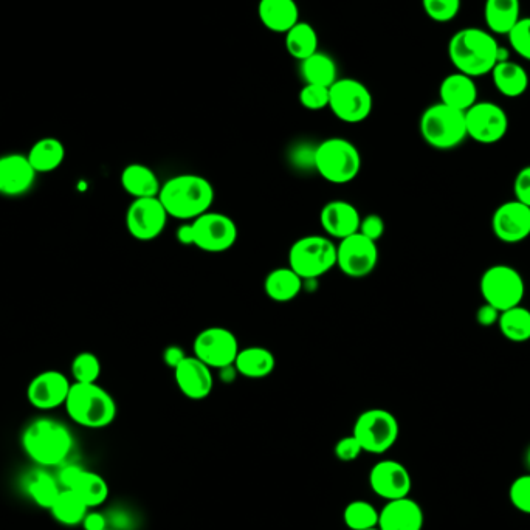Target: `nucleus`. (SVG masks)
<instances>
[{"label":"nucleus","mask_w":530,"mask_h":530,"mask_svg":"<svg viewBox=\"0 0 530 530\" xmlns=\"http://www.w3.org/2000/svg\"><path fill=\"white\" fill-rule=\"evenodd\" d=\"M448 58L456 72L470 78L489 75L503 58V50L490 31L462 28L448 42Z\"/></svg>","instance_id":"obj_1"},{"label":"nucleus","mask_w":530,"mask_h":530,"mask_svg":"<svg viewBox=\"0 0 530 530\" xmlns=\"http://www.w3.org/2000/svg\"><path fill=\"white\" fill-rule=\"evenodd\" d=\"M214 196L210 180L196 174H180L162 185L159 199L169 217L194 221L210 211Z\"/></svg>","instance_id":"obj_2"},{"label":"nucleus","mask_w":530,"mask_h":530,"mask_svg":"<svg viewBox=\"0 0 530 530\" xmlns=\"http://www.w3.org/2000/svg\"><path fill=\"white\" fill-rule=\"evenodd\" d=\"M22 448L41 467H56L69 458L72 433L66 425L50 417L31 420L22 433Z\"/></svg>","instance_id":"obj_3"},{"label":"nucleus","mask_w":530,"mask_h":530,"mask_svg":"<svg viewBox=\"0 0 530 530\" xmlns=\"http://www.w3.org/2000/svg\"><path fill=\"white\" fill-rule=\"evenodd\" d=\"M64 407L75 424L92 430L109 427L117 417L114 397L98 383H72Z\"/></svg>","instance_id":"obj_4"},{"label":"nucleus","mask_w":530,"mask_h":530,"mask_svg":"<svg viewBox=\"0 0 530 530\" xmlns=\"http://www.w3.org/2000/svg\"><path fill=\"white\" fill-rule=\"evenodd\" d=\"M420 135L431 148L439 151L455 149L465 142L467 126H465V112L453 109L447 104H431L420 117Z\"/></svg>","instance_id":"obj_5"},{"label":"nucleus","mask_w":530,"mask_h":530,"mask_svg":"<svg viewBox=\"0 0 530 530\" xmlns=\"http://www.w3.org/2000/svg\"><path fill=\"white\" fill-rule=\"evenodd\" d=\"M314 160L320 176L334 185L354 182L362 169L360 152L346 138L332 137L324 140L318 145Z\"/></svg>","instance_id":"obj_6"},{"label":"nucleus","mask_w":530,"mask_h":530,"mask_svg":"<svg viewBox=\"0 0 530 530\" xmlns=\"http://www.w3.org/2000/svg\"><path fill=\"white\" fill-rule=\"evenodd\" d=\"M289 267L303 279L320 278L337 267V244L327 236H304L290 247Z\"/></svg>","instance_id":"obj_7"},{"label":"nucleus","mask_w":530,"mask_h":530,"mask_svg":"<svg viewBox=\"0 0 530 530\" xmlns=\"http://www.w3.org/2000/svg\"><path fill=\"white\" fill-rule=\"evenodd\" d=\"M479 290L484 303L504 312L523 303L526 283L523 275L512 265L495 264L482 273Z\"/></svg>","instance_id":"obj_8"},{"label":"nucleus","mask_w":530,"mask_h":530,"mask_svg":"<svg viewBox=\"0 0 530 530\" xmlns=\"http://www.w3.org/2000/svg\"><path fill=\"white\" fill-rule=\"evenodd\" d=\"M399 433L396 416L382 408H372L360 414L352 431L363 451L371 455H383L391 450L399 439Z\"/></svg>","instance_id":"obj_9"},{"label":"nucleus","mask_w":530,"mask_h":530,"mask_svg":"<svg viewBox=\"0 0 530 530\" xmlns=\"http://www.w3.org/2000/svg\"><path fill=\"white\" fill-rule=\"evenodd\" d=\"M372 106L371 92L362 81L340 78L329 87V109L343 123H363L371 115Z\"/></svg>","instance_id":"obj_10"},{"label":"nucleus","mask_w":530,"mask_h":530,"mask_svg":"<svg viewBox=\"0 0 530 530\" xmlns=\"http://www.w3.org/2000/svg\"><path fill=\"white\" fill-rule=\"evenodd\" d=\"M191 245L208 253H222L230 250L238 239V227L227 214H202L191 221Z\"/></svg>","instance_id":"obj_11"},{"label":"nucleus","mask_w":530,"mask_h":530,"mask_svg":"<svg viewBox=\"0 0 530 530\" xmlns=\"http://www.w3.org/2000/svg\"><path fill=\"white\" fill-rule=\"evenodd\" d=\"M467 137L479 145H496L509 132V115L492 101H478L465 112Z\"/></svg>","instance_id":"obj_12"},{"label":"nucleus","mask_w":530,"mask_h":530,"mask_svg":"<svg viewBox=\"0 0 530 530\" xmlns=\"http://www.w3.org/2000/svg\"><path fill=\"white\" fill-rule=\"evenodd\" d=\"M239 351L238 338L225 327H207L194 340V355L211 369L235 365Z\"/></svg>","instance_id":"obj_13"},{"label":"nucleus","mask_w":530,"mask_h":530,"mask_svg":"<svg viewBox=\"0 0 530 530\" xmlns=\"http://www.w3.org/2000/svg\"><path fill=\"white\" fill-rule=\"evenodd\" d=\"M379 264L377 242L355 233L337 244V267L349 278H366Z\"/></svg>","instance_id":"obj_14"},{"label":"nucleus","mask_w":530,"mask_h":530,"mask_svg":"<svg viewBox=\"0 0 530 530\" xmlns=\"http://www.w3.org/2000/svg\"><path fill=\"white\" fill-rule=\"evenodd\" d=\"M168 217L159 197L134 199L126 213V227L137 241H154L165 230Z\"/></svg>","instance_id":"obj_15"},{"label":"nucleus","mask_w":530,"mask_h":530,"mask_svg":"<svg viewBox=\"0 0 530 530\" xmlns=\"http://www.w3.org/2000/svg\"><path fill=\"white\" fill-rule=\"evenodd\" d=\"M492 231L498 241L515 245L530 236V207L518 200H507L493 211Z\"/></svg>","instance_id":"obj_16"},{"label":"nucleus","mask_w":530,"mask_h":530,"mask_svg":"<svg viewBox=\"0 0 530 530\" xmlns=\"http://www.w3.org/2000/svg\"><path fill=\"white\" fill-rule=\"evenodd\" d=\"M369 486L385 501L400 500L410 496L413 479L405 465L393 459H383L372 467Z\"/></svg>","instance_id":"obj_17"},{"label":"nucleus","mask_w":530,"mask_h":530,"mask_svg":"<svg viewBox=\"0 0 530 530\" xmlns=\"http://www.w3.org/2000/svg\"><path fill=\"white\" fill-rule=\"evenodd\" d=\"M59 486L80 496L89 509L101 506L109 498L106 479L98 473L83 469L80 465H67L59 473Z\"/></svg>","instance_id":"obj_18"},{"label":"nucleus","mask_w":530,"mask_h":530,"mask_svg":"<svg viewBox=\"0 0 530 530\" xmlns=\"http://www.w3.org/2000/svg\"><path fill=\"white\" fill-rule=\"evenodd\" d=\"M72 383L62 372L44 371L31 380L27 399L36 410L50 411L66 405Z\"/></svg>","instance_id":"obj_19"},{"label":"nucleus","mask_w":530,"mask_h":530,"mask_svg":"<svg viewBox=\"0 0 530 530\" xmlns=\"http://www.w3.org/2000/svg\"><path fill=\"white\" fill-rule=\"evenodd\" d=\"M36 171L27 155L7 154L0 157V196L19 197L27 194L36 182Z\"/></svg>","instance_id":"obj_20"},{"label":"nucleus","mask_w":530,"mask_h":530,"mask_svg":"<svg viewBox=\"0 0 530 530\" xmlns=\"http://www.w3.org/2000/svg\"><path fill=\"white\" fill-rule=\"evenodd\" d=\"M177 386L180 393L191 400H204L213 391V369L193 355L185 357L174 368Z\"/></svg>","instance_id":"obj_21"},{"label":"nucleus","mask_w":530,"mask_h":530,"mask_svg":"<svg viewBox=\"0 0 530 530\" xmlns=\"http://www.w3.org/2000/svg\"><path fill=\"white\" fill-rule=\"evenodd\" d=\"M320 222L327 238L343 241L358 233L360 224H362V216L351 202L332 200V202H327L321 210Z\"/></svg>","instance_id":"obj_22"},{"label":"nucleus","mask_w":530,"mask_h":530,"mask_svg":"<svg viewBox=\"0 0 530 530\" xmlns=\"http://www.w3.org/2000/svg\"><path fill=\"white\" fill-rule=\"evenodd\" d=\"M424 510L410 496L400 500L386 501L379 512L380 530H422L424 529Z\"/></svg>","instance_id":"obj_23"},{"label":"nucleus","mask_w":530,"mask_h":530,"mask_svg":"<svg viewBox=\"0 0 530 530\" xmlns=\"http://www.w3.org/2000/svg\"><path fill=\"white\" fill-rule=\"evenodd\" d=\"M439 98H441V103L453 109L461 112L469 111L470 107L478 103V87H476L475 78L459 72L445 76L439 86Z\"/></svg>","instance_id":"obj_24"},{"label":"nucleus","mask_w":530,"mask_h":530,"mask_svg":"<svg viewBox=\"0 0 530 530\" xmlns=\"http://www.w3.org/2000/svg\"><path fill=\"white\" fill-rule=\"evenodd\" d=\"M258 16L267 30L283 35L301 21L295 0H259Z\"/></svg>","instance_id":"obj_25"},{"label":"nucleus","mask_w":530,"mask_h":530,"mask_svg":"<svg viewBox=\"0 0 530 530\" xmlns=\"http://www.w3.org/2000/svg\"><path fill=\"white\" fill-rule=\"evenodd\" d=\"M121 186L134 199L159 197L160 190H162V183L157 174L142 163H132L123 169Z\"/></svg>","instance_id":"obj_26"},{"label":"nucleus","mask_w":530,"mask_h":530,"mask_svg":"<svg viewBox=\"0 0 530 530\" xmlns=\"http://www.w3.org/2000/svg\"><path fill=\"white\" fill-rule=\"evenodd\" d=\"M492 80L496 90L506 98H520L529 89V75L518 62L501 59L492 70Z\"/></svg>","instance_id":"obj_27"},{"label":"nucleus","mask_w":530,"mask_h":530,"mask_svg":"<svg viewBox=\"0 0 530 530\" xmlns=\"http://www.w3.org/2000/svg\"><path fill=\"white\" fill-rule=\"evenodd\" d=\"M520 19L521 0H486L484 21L492 35H509Z\"/></svg>","instance_id":"obj_28"},{"label":"nucleus","mask_w":530,"mask_h":530,"mask_svg":"<svg viewBox=\"0 0 530 530\" xmlns=\"http://www.w3.org/2000/svg\"><path fill=\"white\" fill-rule=\"evenodd\" d=\"M303 281L290 267H281L265 276L264 292L275 303H290L303 290Z\"/></svg>","instance_id":"obj_29"},{"label":"nucleus","mask_w":530,"mask_h":530,"mask_svg":"<svg viewBox=\"0 0 530 530\" xmlns=\"http://www.w3.org/2000/svg\"><path fill=\"white\" fill-rule=\"evenodd\" d=\"M235 366L247 379H265L275 371L276 358L267 348L250 346L239 351Z\"/></svg>","instance_id":"obj_30"},{"label":"nucleus","mask_w":530,"mask_h":530,"mask_svg":"<svg viewBox=\"0 0 530 530\" xmlns=\"http://www.w3.org/2000/svg\"><path fill=\"white\" fill-rule=\"evenodd\" d=\"M27 157L36 173H52L64 163L66 148L58 138L45 137L31 146Z\"/></svg>","instance_id":"obj_31"},{"label":"nucleus","mask_w":530,"mask_h":530,"mask_svg":"<svg viewBox=\"0 0 530 530\" xmlns=\"http://www.w3.org/2000/svg\"><path fill=\"white\" fill-rule=\"evenodd\" d=\"M284 45L287 53L301 62L318 52L320 39L314 25L300 21L284 35Z\"/></svg>","instance_id":"obj_32"},{"label":"nucleus","mask_w":530,"mask_h":530,"mask_svg":"<svg viewBox=\"0 0 530 530\" xmlns=\"http://www.w3.org/2000/svg\"><path fill=\"white\" fill-rule=\"evenodd\" d=\"M300 70L306 84L331 87L338 80L337 64L326 53L317 52L304 59V61H301Z\"/></svg>","instance_id":"obj_33"},{"label":"nucleus","mask_w":530,"mask_h":530,"mask_svg":"<svg viewBox=\"0 0 530 530\" xmlns=\"http://www.w3.org/2000/svg\"><path fill=\"white\" fill-rule=\"evenodd\" d=\"M50 512H52L53 518L62 526H78V524H83L84 518L89 512V507L75 492L69 489H62L55 503L50 507Z\"/></svg>","instance_id":"obj_34"},{"label":"nucleus","mask_w":530,"mask_h":530,"mask_svg":"<svg viewBox=\"0 0 530 530\" xmlns=\"http://www.w3.org/2000/svg\"><path fill=\"white\" fill-rule=\"evenodd\" d=\"M496 326L507 341L527 343L530 341V310L524 306H515L501 312Z\"/></svg>","instance_id":"obj_35"},{"label":"nucleus","mask_w":530,"mask_h":530,"mask_svg":"<svg viewBox=\"0 0 530 530\" xmlns=\"http://www.w3.org/2000/svg\"><path fill=\"white\" fill-rule=\"evenodd\" d=\"M27 490L31 500L35 501L39 507L50 510L62 487L49 473L39 472L28 481Z\"/></svg>","instance_id":"obj_36"},{"label":"nucleus","mask_w":530,"mask_h":530,"mask_svg":"<svg viewBox=\"0 0 530 530\" xmlns=\"http://www.w3.org/2000/svg\"><path fill=\"white\" fill-rule=\"evenodd\" d=\"M343 520L351 530H368L379 526V510L368 501H352L343 512Z\"/></svg>","instance_id":"obj_37"},{"label":"nucleus","mask_w":530,"mask_h":530,"mask_svg":"<svg viewBox=\"0 0 530 530\" xmlns=\"http://www.w3.org/2000/svg\"><path fill=\"white\" fill-rule=\"evenodd\" d=\"M75 383H97L101 376V362L92 352H81L72 362Z\"/></svg>","instance_id":"obj_38"},{"label":"nucleus","mask_w":530,"mask_h":530,"mask_svg":"<svg viewBox=\"0 0 530 530\" xmlns=\"http://www.w3.org/2000/svg\"><path fill=\"white\" fill-rule=\"evenodd\" d=\"M422 7L431 21L445 24L458 16L461 0H422Z\"/></svg>","instance_id":"obj_39"},{"label":"nucleus","mask_w":530,"mask_h":530,"mask_svg":"<svg viewBox=\"0 0 530 530\" xmlns=\"http://www.w3.org/2000/svg\"><path fill=\"white\" fill-rule=\"evenodd\" d=\"M507 38H509L513 52L526 61H530V18H521L518 24L510 30Z\"/></svg>","instance_id":"obj_40"},{"label":"nucleus","mask_w":530,"mask_h":530,"mask_svg":"<svg viewBox=\"0 0 530 530\" xmlns=\"http://www.w3.org/2000/svg\"><path fill=\"white\" fill-rule=\"evenodd\" d=\"M300 103L307 111H323L329 107V87L306 84L300 90Z\"/></svg>","instance_id":"obj_41"},{"label":"nucleus","mask_w":530,"mask_h":530,"mask_svg":"<svg viewBox=\"0 0 530 530\" xmlns=\"http://www.w3.org/2000/svg\"><path fill=\"white\" fill-rule=\"evenodd\" d=\"M509 500L518 512L530 515V473L518 476L510 484Z\"/></svg>","instance_id":"obj_42"},{"label":"nucleus","mask_w":530,"mask_h":530,"mask_svg":"<svg viewBox=\"0 0 530 530\" xmlns=\"http://www.w3.org/2000/svg\"><path fill=\"white\" fill-rule=\"evenodd\" d=\"M362 453V445L355 439L354 434L340 439L335 445V458L341 462L357 461L358 456L362 455Z\"/></svg>","instance_id":"obj_43"},{"label":"nucleus","mask_w":530,"mask_h":530,"mask_svg":"<svg viewBox=\"0 0 530 530\" xmlns=\"http://www.w3.org/2000/svg\"><path fill=\"white\" fill-rule=\"evenodd\" d=\"M358 233H362L371 241L379 242L385 235V222L379 214H368V216L362 217V224H360Z\"/></svg>","instance_id":"obj_44"},{"label":"nucleus","mask_w":530,"mask_h":530,"mask_svg":"<svg viewBox=\"0 0 530 530\" xmlns=\"http://www.w3.org/2000/svg\"><path fill=\"white\" fill-rule=\"evenodd\" d=\"M513 196L521 204L530 207V165L521 168L513 180Z\"/></svg>","instance_id":"obj_45"},{"label":"nucleus","mask_w":530,"mask_h":530,"mask_svg":"<svg viewBox=\"0 0 530 530\" xmlns=\"http://www.w3.org/2000/svg\"><path fill=\"white\" fill-rule=\"evenodd\" d=\"M501 312L490 304L484 303L476 312V321L481 327H492L498 324Z\"/></svg>","instance_id":"obj_46"},{"label":"nucleus","mask_w":530,"mask_h":530,"mask_svg":"<svg viewBox=\"0 0 530 530\" xmlns=\"http://www.w3.org/2000/svg\"><path fill=\"white\" fill-rule=\"evenodd\" d=\"M83 527L84 530H106V518L98 512H87Z\"/></svg>","instance_id":"obj_47"},{"label":"nucleus","mask_w":530,"mask_h":530,"mask_svg":"<svg viewBox=\"0 0 530 530\" xmlns=\"http://www.w3.org/2000/svg\"><path fill=\"white\" fill-rule=\"evenodd\" d=\"M185 357L186 355H183V351L180 348H168L165 351L166 363H168L173 369L176 368Z\"/></svg>","instance_id":"obj_48"},{"label":"nucleus","mask_w":530,"mask_h":530,"mask_svg":"<svg viewBox=\"0 0 530 530\" xmlns=\"http://www.w3.org/2000/svg\"><path fill=\"white\" fill-rule=\"evenodd\" d=\"M177 238L182 244L191 245V227L190 224L183 225L179 231H177Z\"/></svg>","instance_id":"obj_49"},{"label":"nucleus","mask_w":530,"mask_h":530,"mask_svg":"<svg viewBox=\"0 0 530 530\" xmlns=\"http://www.w3.org/2000/svg\"><path fill=\"white\" fill-rule=\"evenodd\" d=\"M526 465H527V469L530 470V447H529V450H527V453H526Z\"/></svg>","instance_id":"obj_50"},{"label":"nucleus","mask_w":530,"mask_h":530,"mask_svg":"<svg viewBox=\"0 0 530 530\" xmlns=\"http://www.w3.org/2000/svg\"><path fill=\"white\" fill-rule=\"evenodd\" d=\"M368 530H380L379 527H374V529H368Z\"/></svg>","instance_id":"obj_51"},{"label":"nucleus","mask_w":530,"mask_h":530,"mask_svg":"<svg viewBox=\"0 0 530 530\" xmlns=\"http://www.w3.org/2000/svg\"><path fill=\"white\" fill-rule=\"evenodd\" d=\"M106 530H109V529H106Z\"/></svg>","instance_id":"obj_52"}]
</instances>
